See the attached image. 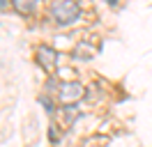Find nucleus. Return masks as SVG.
Wrapping results in <instances>:
<instances>
[{
	"instance_id": "f257e3e1",
	"label": "nucleus",
	"mask_w": 152,
	"mask_h": 147,
	"mask_svg": "<svg viewBox=\"0 0 152 147\" xmlns=\"http://www.w3.org/2000/svg\"><path fill=\"white\" fill-rule=\"evenodd\" d=\"M78 14H81V7H78L76 0H56L51 5V16H53V21H56L58 25L74 23L76 18H78Z\"/></svg>"
},
{
	"instance_id": "f03ea898",
	"label": "nucleus",
	"mask_w": 152,
	"mask_h": 147,
	"mask_svg": "<svg viewBox=\"0 0 152 147\" xmlns=\"http://www.w3.org/2000/svg\"><path fill=\"white\" fill-rule=\"evenodd\" d=\"M83 94H86V90H83V85L76 81H67L60 85V92H58V99H60V103H65V106H74L76 101L83 99Z\"/></svg>"
},
{
	"instance_id": "7ed1b4c3",
	"label": "nucleus",
	"mask_w": 152,
	"mask_h": 147,
	"mask_svg": "<svg viewBox=\"0 0 152 147\" xmlns=\"http://www.w3.org/2000/svg\"><path fill=\"white\" fill-rule=\"evenodd\" d=\"M58 60H60V55H58L56 48H51V46H46V44H42L37 48V62L46 74H53L58 69Z\"/></svg>"
},
{
	"instance_id": "20e7f679",
	"label": "nucleus",
	"mask_w": 152,
	"mask_h": 147,
	"mask_svg": "<svg viewBox=\"0 0 152 147\" xmlns=\"http://www.w3.org/2000/svg\"><path fill=\"white\" fill-rule=\"evenodd\" d=\"M12 5H14V9H16L19 14L28 16V14H32V12H35L37 0H12Z\"/></svg>"
},
{
	"instance_id": "39448f33",
	"label": "nucleus",
	"mask_w": 152,
	"mask_h": 147,
	"mask_svg": "<svg viewBox=\"0 0 152 147\" xmlns=\"http://www.w3.org/2000/svg\"><path fill=\"white\" fill-rule=\"evenodd\" d=\"M7 2H10V0H0V9H5V7H7Z\"/></svg>"
},
{
	"instance_id": "423d86ee",
	"label": "nucleus",
	"mask_w": 152,
	"mask_h": 147,
	"mask_svg": "<svg viewBox=\"0 0 152 147\" xmlns=\"http://www.w3.org/2000/svg\"><path fill=\"white\" fill-rule=\"evenodd\" d=\"M106 2H108V5H118V0H106Z\"/></svg>"
}]
</instances>
